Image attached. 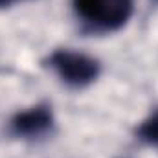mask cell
<instances>
[{
	"label": "cell",
	"instance_id": "cell-1",
	"mask_svg": "<svg viewBox=\"0 0 158 158\" xmlns=\"http://www.w3.org/2000/svg\"><path fill=\"white\" fill-rule=\"evenodd\" d=\"M48 64L66 85L74 88H83L94 83L101 72V66L94 57L85 55L81 52H72V50L53 52L48 59Z\"/></svg>",
	"mask_w": 158,
	"mask_h": 158
},
{
	"label": "cell",
	"instance_id": "cell-2",
	"mask_svg": "<svg viewBox=\"0 0 158 158\" xmlns=\"http://www.w3.org/2000/svg\"><path fill=\"white\" fill-rule=\"evenodd\" d=\"M77 15L99 30H119L132 15V0H74Z\"/></svg>",
	"mask_w": 158,
	"mask_h": 158
},
{
	"label": "cell",
	"instance_id": "cell-3",
	"mask_svg": "<svg viewBox=\"0 0 158 158\" xmlns=\"http://www.w3.org/2000/svg\"><path fill=\"white\" fill-rule=\"evenodd\" d=\"M53 125V114L48 105H37L24 112H19L11 119V129L17 136L33 138L40 136Z\"/></svg>",
	"mask_w": 158,
	"mask_h": 158
},
{
	"label": "cell",
	"instance_id": "cell-4",
	"mask_svg": "<svg viewBox=\"0 0 158 158\" xmlns=\"http://www.w3.org/2000/svg\"><path fill=\"white\" fill-rule=\"evenodd\" d=\"M138 138L149 145L158 147V112L147 118L140 127H138Z\"/></svg>",
	"mask_w": 158,
	"mask_h": 158
},
{
	"label": "cell",
	"instance_id": "cell-5",
	"mask_svg": "<svg viewBox=\"0 0 158 158\" xmlns=\"http://www.w3.org/2000/svg\"><path fill=\"white\" fill-rule=\"evenodd\" d=\"M15 2H19V0H0V7H9V6H13Z\"/></svg>",
	"mask_w": 158,
	"mask_h": 158
}]
</instances>
